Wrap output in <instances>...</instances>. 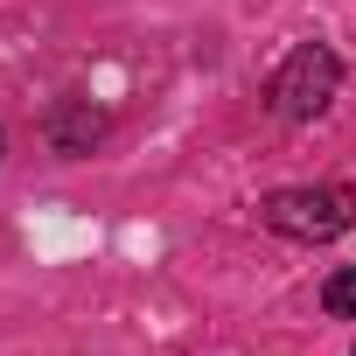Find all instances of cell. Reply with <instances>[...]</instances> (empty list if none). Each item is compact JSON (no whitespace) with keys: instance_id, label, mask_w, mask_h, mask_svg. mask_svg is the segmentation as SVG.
<instances>
[{"instance_id":"3","label":"cell","mask_w":356,"mask_h":356,"mask_svg":"<svg viewBox=\"0 0 356 356\" xmlns=\"http://www.w3.org/2000/svg\"><path fill=\"white\" fill-rule=\"evenodd\" d=\"M98 133H105V119L91 112V98H63V105L49 112V147H56V154H91Z\"/></svg>"},{"instance_id":"1","label":"cell","mask_w":356,"mask_h":356,"mask_svg":"<svg viewBox=\"0 0 356 356\" xmlns=\"http://www.w3.org/2000/svg\"><path fill=\"white\" fill-rule=\"evenodd\" d=\"M259 217H266V231H280V238L328 245V238H342V231L356 224V189H342V182H314V189H273V196L259 203Z\"/></svg>"},{"instance_id":"2","label":"cell","mask_w":356,"mask_h":356,"mask_svg":"<svg viewBox=\"0 0 356 356\" xmlns=\"http://www.w3.org/2000/svg\"><path fill=\"white\" fill-rule=\"evenodd\" d=\"M342 91V56L328 49V42H300L280 70H273V84H266V105L286 119V126H307V119H321L328 112V98Z\"/></svg>"},{"instance_id":"5","label":"cell","mask_w":356,"mask_h":356,"mask_svg":"<svg viewBox=\"0 0 356 356\" xmlns=\"http://www.w3.org/2000/svg\"><path fill=\"white\" fill-rule=\"evenodd\" d=\"M0 154H8V133H0Z\"/></svg>"},{"instance_id":"4","label":"cell","mask_w":356,"mask_h":356,"mask_svg":"<svg viewBox=\"0 0 356 356\" xmlns=\"http://www.w3.org/2000/svg\"><path fill=\"white\" fill-rule=\"evenodd\" d=\"M321 307H328L335 321H356V266H335V273L321 280Z\"/></svg>"}]
</instances>
